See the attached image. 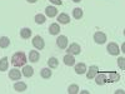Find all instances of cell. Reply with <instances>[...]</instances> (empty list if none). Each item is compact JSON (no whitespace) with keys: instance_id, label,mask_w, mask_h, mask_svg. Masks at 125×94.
Segmentation results:
<instances>
[{"instance_id":"1","label":"cell","mask_w":125,"mask_h":94,"mask_svg":"<svg viewBox=\"0 0 125 94\" xmlns=\"http://www.w3.org/2000/svg\"><path fill=\"white\" fill-rule=\"evenodd\" d=\"M96 84L103 85L105 83H114L120 79V74L116 71H98V74L95 75Z\"/></svg>"},{"instance_id":"2","label":"cell","mask_w":125,"mask_h":94,"mask_svg":"<svg viewBox=\"0 0 125 94\" xmlns=\"http://www.w3.org/2000/svg\"><path fill=\"white\" fill-rule=\"evenodd\" d=\"M26 63V55L23 51H18L11 57V64L14 67H23Z\"/></svg>"},{"instance_id":"3","label":"cell","mask_w":125,"mask_h":94,"mask_svg":"<svg viewBox=\"0 0 125 94\" xmlns=\"http://www.w3.org/2000/svg\"><path fill=\"white\" fill-rule=\"evenodd\" d=\"M80 51H81V48L79 44L74 43V44H70V47L68 48V53L71 54V55H78L80 54Z\"/></svg>"},{"instance_id":"4","label":"cell","mask_w":125,"mask_h":94,"mask_svg":"<svg viewBox=\"0 0 125 94\" xmlns=\"http://www.w3.org/2000/svg\"><path fill=\"white\" fill-rule=\"evenodd\" d=\"M94 40H95L98 44H104L106 41V35L104 33H101V31H96V33L94 34Z\"/></svg>"},{"instance_id":"5","label":"cell","mask_w":125,"mask_h":94,"mask_svg":"<svg viewBox=\"0 0 125 94\" xmlns=\"http://www.w3.org/2000/svg\"><path fill=\"white\" fill-rule=\"evenodd\" d=\"M33 45L36 48V49H39V50H41L44 48V40H43V38L41 36H39V35H36V36H34V39H33Z\"/></svg>"},{"instance_id":"6","label":"cell","mask_w":125,"mask_h":94,"mask_svg":"<svg viewBox=\"0 0 125 94\" xmlns=\"http://www.w3.org/2000/svg\"><path fill=\"white\" fill-rule=\"evenodd\" d=\"M56 45L60 48V49H65L68 47V38L65 35H60L58 39H56Z\"/></svg>"},{"instance_id":"7","label":"cell","mask_w":125,"mask_h":94,"mask_svg":"<svg viewBox=\"0 0 125 94\" xmlns=\"http://www.w3.org/2000/svg\"><path fill=\"white\" fill-rule=\"evenodd\" d=\"M108 51H109V54H111V55H118V54L120 53V49H119L118 44L110 43V44L108 45Z\"/></svg>"},{"instance_id":"8","label":"cell","mask_w":125,"mask_h":94,"mask_svg":"<svg viewBox=\"0 0 125 94\" xmlns=\"http://www.w3.org/2000/svg\"><path fill=\"white\" fill-rule=\"evenodd\" d=\"M9 78L11 80H20L21 73H20V70H18V69H11L10 73H9Z\"/></svg>"},{"instance_id":"9","label":"cell","mask_w":125,"mask_h":94,"mask_svg":"<svg viewBox=\"0 0 125 94\" xmlns=\"http://www.w3.org/2000/svg\"><path fill=\"white\" fill-rule=\"evenodd\" d=\"M98 71H99V68H98V67H95V65L90 67V69H89V70H88V73H86L88 79H93V78H95V75L98 74Z\"/></svg>"},{"instance_id":"10","label":"cell","mask_w":125,"mask_h":94,"mask_svg":"<svg viewBox=\"0 0 125 94\" xmlns=\"http://www.w3.org/2000/svg\"><path fill=\"white\" fill-rule=\"evenodd\" d=\"M62 60H64V64L65 65H69V67H71V65H74L75 64V59H74V57H73L71 54H66L64 58H62Z\"/></svg>"},{"instance_id":"11","label":"cell","mask_w":125,"mask_h":94,"mask_svg":"<svg viewBox=\"0 0 125 94\" xmlns=\"http://www.w3.org/2000/svg\"><path fill=\"white\" fill-rule=\"evenodd\" d=\"M45 14H46L49 18H54V16H56V14H58V9L54 8V6H48V8L45 9Z\"/></svg>"},{"instance_id":"12","label":"cell","mask_w":125,"mask_h":94,"mask_svg":"<svg viewBox=\"0 0 125 94\" xmlns=\"http://www.w3.org/2000/svg\"><path fill=\"white\" fill-rule=\"evenodd\" d=\"M40 58V54H39V51L38 50H31L30 53H29V59L30 61H33V63H36Z\"/></svg>"},{"instance_id":"13","label":"cell","mask_w":125,"mask_h":94,"mask_svg":"<svg viewBox=\"0 0 125 94\" xmlns=\"http://www.w3.org/2000/svg\"><path fill=\"white\" fill-rule=\"evenodd\" d=\"M59 31H60V26H59V24H56V23L51 24V25L49 26V33H50L51 35H56V34H59Z\"/></svg>"},{"instance_id":"14","label":"cell","mask_w":125,"mask_h":94,"mask_svg":"<svg viewBox=\"0 0 125 94\" xmlns=\"http://www.w3.org/2000/svg\"><path fill=\"white\" fill-rule=\"evenodd\" d=\"M14 89L16 92H19V93L25 92L26 90V84H25V83H23V82H18V83H15V84H14Z\"/></svg>"},{"instance_id":"15","label":"cell","mask_w":125,"mask_h":94,"mask_svg":"<svg viewBox=\"0 0 125 94\" xmlns=\"http://www.w3.org/2000/svg\"><path fill=\"white\" fill-rule=\"evenodd\" d=\"M75 71H76V74H84L86 71V65L84 63H79V64L75 65Z\"/></svg>"},{"instance_id":"16","label":"cell","mask_w":125,"mask_h":94,"mask_svg":"<svg viewBox=\"0 0 125 94\" xmlns=\"http://www.w3.org/2000/svg\"><path fill=\"white\" fill-rule=\"evenodd\" d=\"M33 74H34V69L31 68L30 65H25L24 69H23V75H25L26 78H30Z\"/></svg>"},{"instance_id":"17","label":"cell","mask_w":125,"mask_h":94,"mask_svg":"<svg viewBox=\"0 0 125 94\" xmlns=\"http://www.w3.org/2000/svg\"><path fill=\"white\" fill-rule=\"evenodd\" d=\"M58 22L60 23V24H68L69 22H70V18H69V15L68 14H60L59 16H58Z\"/></svg>"},{"instance_id":"18","label":"cell","mask_w":125,"mask_h":94,"mask_svg":"<svg viewBox=\"0 0 125 94\" xmlns=\"http://www.w3.org/2000/svg\"><path fill=\"white\" fill-rule=\"evenodd\" d=\"M8 65H9L8 58H1V59H0V71L8 70Z\"/></svg>"},{"instance_id":"19","label":"cell","mask_w":125,"mask_h":94,"mask_svg":"<svg viewBox=\"0 0 125 94\" xmlns=\"http://www.w3.org/2000/svg\"><path fill=\"white\" fill-rule=\"evenodd\" d=\"M9 45H10V39L8 36L0 38V48H8Z\"/></svg>"},{"instance_id":"20","label":"cell","mask_w":125,"mask_h":94,"mask_svg":"<svg viewBox=\"0 0 125 94\" xmlns=\"http://www.w3.org/2000/svg\"><path fill=\"white\" fill-rule=\"evenodd\" d=\"M30 35H31V30L29 28H24V29L20 30V36L21 38L28 39V38H30Z\"/></svg>"},{"instance_id":"21","label":"cell","mask_w":125,"mask_h":94,"mask_svg":"<svg viewBox=\"0 0 125 94\" xmlns=\"http://www.w3.org/2000/svg\"><path fill=\"white\" fill-rule=\"evenodd\" d=\"M40 74H41V77L43 78H50L51 77V70H50V68H44V69H41V71H40Z\"/></svg>"},{"instance_id":"22","label":"cell","mask_w":125,"mask_h":94,"mask_svg":"<svg viewBox=\"0 0 125 94\" xmlns=\"http://www.w3.org/2000/svg\"><path fill=\"white\" fill-rule=\"evenodd\" d=\"M58 64H59V61H58L56 58H49V60H48V65H49V68H56Z\"/></svg>"},{"instance_id":"23","label":"cell","mask_w":125,"mask_h":94,"mask_svg":"<svg viewBox=\"0 0 125 94\" xmlns=\"http://www.w3.org/2000/svg\"><path fill=\"white\" fill-rule=\"evenodd\" d=\"M73 16H74L75 19H80L83 16V10L80 8H75L74 10H73Z\"/></svg>"},{"instance_id":"24","label":"cell","mask_w":125,"mask_h":94,"mask_svg":"<svg viewBox=\"0 0 125 94\" xmlns=\"http://www.w3.org/2000/svg\"><path fill=\"white\" fill-rule=\"evenodd\" d=\"M68 93L69 94H76V93H79V87L78 85H70L69 88H68Z\"/></svg>"},{"instance_id":"25","label":"cell","mask_w":125,"mask_h":94,"mask_svg":"<svg viewBox=\"0 0 125 94\" xmlns=\"http://www.w3.org/2000/svg\"><path fill=\"white\" fill-rule=\"evenodd\" d=\"M35 22H36L38 24H43V23L45 22V16L41 15V14H38V15L35 16Z\"/></svg>"},{"instance_id":"26","label":"cell","mask_w":125,"mask_h":94,"mask_svg":"<svg viewBox=\"0 0 125 94\" xmlns=\"http://www.w3.org/2000/svg\"><path fill=\"white\" fill-rule=\"evenodd\" d=\"M118 64H119V67L121 68V70H124V69H125V59H124V58H119V59H118Z\"/></svg>"},{"instance_id":"27","label":"cell","mask_w":125,"mask_h":94,"mask_svg":"<svg viewBox=\"0 0 125 94\" xmlns=\"http://www.w3.org/2000/svg\"><path fill=\"white\" fill-rule=\"evenodd\" d=\"M50 1L53 3V4H55V5H61V4H62L61 0H50Z\"/></svg>"},{"instance_id":"28","label":"cell","mask_w":125,"mask_h":94,"mask_svg":"<svg viewBox=\"0 0 125 94\" xmlns=\"http://www.w3.org/2000/svg\"><path fill=\"white\" fill-rule=\"evenodd\" d=\"M29 3H35V1H38V0H28Z\"/></svg>"},{"instance_id":"29","label":"cell","mask_w":125,"mask_h":94,"mask_svg":"<svg viewBox=\"0 0 125 94\" xmlns=\"http://www.w3.org/2000/svg\"><path fill=\"white\" fill-rule=\"evenodd\" d=\"M74 3H79V1H81V0H73Z\"/></svg>"}]
</instances>
